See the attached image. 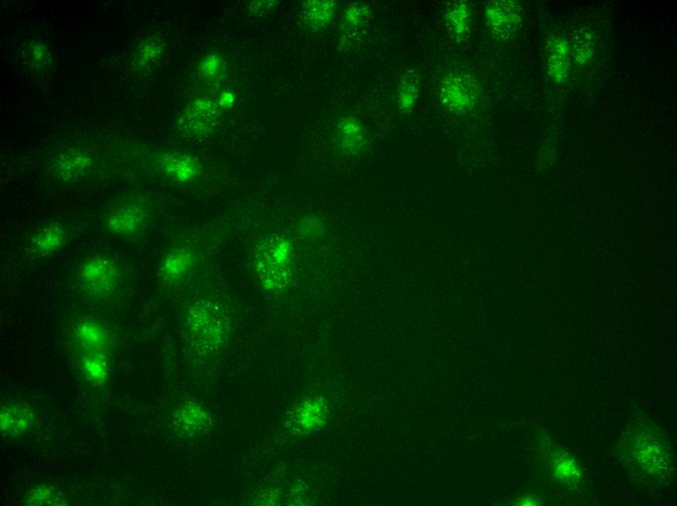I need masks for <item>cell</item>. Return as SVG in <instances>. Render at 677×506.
Segmentation results:
<instances>
[{"label": "cell", "instance_id": "obj_1", "mask_svg": "<svg viewBox=\"0 0 677 506\" xmlns=\"http://www.w3.org/2000/svg\"><path fill=\"white\" fill-rule=\"evenodd\" d=\"M259 256V270L264 282L271 287L285 284L289 271V243L282 238H273L264 246Z\"/></svg>", "mask_w": 677, "mask_h": 506}, {"label": "cell", "instance_id": "obj_2", "mask_svg": "<svg viewBox=\"0 0 677 506\" xmlns=\"http://www.w3.org/2000/svg\"><path fill=\"white\" fill-rule=\"evenodd\" d=\"M81 280L92 293L107 294L114 289L120 279L118 268L107 258H93L84 264Z\"/></svg>", "mask_w": 677, "mask_h": 506}, {"label": "cell", "instance_id": "obj_3", "mask_svg": "<svg viewBox=\"0 0 677 506\" xmlns=\"http://www.w3.org/2000/svg\"><path fill=\"white\" fill-rule=\"evenodd\" d=\"M442 98L444 104L451 109H464L470 104L469 87L460 78L446 79L442 86Z\"/></svg>", "mask_w": 677, "mask_h": 506}, {"label": "cell", "instance_id": "obj_4", "mask_svg": "<svg viewBox=\"0 0 677 506\" xmlns=\"http://www.w3.org/2000/svg\"><path fill=\"white\" fill-rule=\"evenodd\" d=\"M143 217V212L138 206H129L112 215L108 222V226L117 234H132L141 224Z\"/></svg>", "mask_w": 677, "mask_h": 506}, {"label": "cell", "instance_id": "obj_5", "mask_svg": "<svg viewBox=\"0 0 677 506\" xmlns=\"http://www.w3.org/2000/svg\"><path fill=\"white\" fill-rule=\"evenodd\" d=\"M90 165V158L85 153L72 152L62 156L57 163L60 177L64 179L80 177Z\"/></svg>", "mask_w": 677, "mask_h": 506}, {"label": "cell", "instance_id": "obj_6", "mask_svg": "<svg viewBox=\"0 0 677 506\" xmlns=\"http://www.w3.org/2000/svg\"><path fill=\"white\" fill-rule=\"evenodd\" d=\"M64 233L59 226L44 228L33 240V246L38 253H51L61 248Z\"/></svg>", "mask_w": 677, "mask_h": 506}, {"label": "cell", "instance_id": "obj_7", "mask_svg": "<svg viewBox=\"0 0 677 506\" xmlns=\"http://www.w3.org/2000/svg\"><path fill=\"white\" fill-rule=\"evenodd\" d=\"M191 265V254L185 249H174L165 258L163 274L169 279H175L185 274Z\"/></svg>", "mask_w": 677, "mask_h": 506}, {"label": "cell", "instance_id": "obj_8", "mask_svg": "<svg viewBox=\"0 0 677 506\" xmlns=\"http://www.w3.org/2000/svg\"><path fill=\"white\" fill-rule=\"evenodd\" d=\"M487 20L496 30L500 31L512 28L514 19L513 12L507 8L505 4H496L487 12Z\"/></svg>", "mask_w": 677, "mask_h": 506}, {"label": "cell", "instance_id": "obj_9", "mask_svg": "<svg viewBox=\"0 0 677 506\" xmlns=\"http://www.w3.org/2000/svg\"><path fill=\"white\" fill-rule=\"evenodd\" d=\"M341 138H342L343 145L350 148V151L359 150L363 145V132L361 128L354 123L349 122L345 127L341 129Z\"/></svg>", "mask_w": 677, "mask_h": 506}, {"label": "cell", "instance_id": "obj_10", "mask_svg": "<svg viewBox=\"0 0 677 506\" xmlns=\"http://www.w3.org/2000/svg\"><path fill=\"white\" fill-rule=\"evenodd\" d=\"M79 333H80L81 341L89 347L100 349L105 344V333L97 325L86 323L80 328Z\"/></svg>", "mask_w": 677, "mask_h": 506}, {"label": "cell", "instance_id": "obj_11", "mask_svg": "<svg viewBox=\"0 0 677 506\" xmlns=\"http://www.w3.org/2000/svg\"><path fill=\"white\" fill-rule=\"evenodd\" d=\"M167 169L177 177L187 179L193 174L195 168L190 161L180 158V159L170 160Z\"/></svg>", "mask_w": 677, "mask_h": 506}, {"label": "cell", "instance_id": "obj_12", "mask_svg": "<svg viewBox=\"0 0 677 506\" xmlns=\"http://www.w3.org/2000/svg\"><path fill=\"white\" fill-rule=\"evenodd\" d=\"M449 20H450L451 28H453V30L458 33H462L467 28V11L463 9V7H458L451 12L450 15H449Z\"/></svg>", "mask_w": 677, "mask_h": 506}, {"label": "cell", "instance_id": "obj_13", "mask_svg": "<svg viewBox=\"0 0 677 506\" xmlns=\"http://www.w3.org/2000/svg\"><path fill=\"white\" fill-rule=\"evenodd\" d=\"M556 472L563 480L572 481L576 472L572 460L561 459V464H556Z\"/></svg>", "mask_w": 677, "mask_h": 506}, {"label": "cell", "instance_id": "obj_14", "mask_svg": "<svg viewBox=\"0 0 677 506\" xmlns=\"http://www.w3.org/2000/svg\"><path fill=\"white\" fill-rule=\"evenodd\" d=\"M417 89L414 85H406L399 96L400 107L407 110L410 109L416 97Z\"/></svg>", "mask_w": 677, "mask_h": 506}]
</instances>
